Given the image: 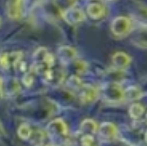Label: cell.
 Wrapping results in <instances>:
<instances>
[{
  "label": "cell",
  "mask_w": 147,
  "mask_h": 146,
  "mask_svg": "<svg viewBox=\"0 0 147 146\" xmlns=\"http://www.w3.org/2000/svg\"><path fill=\"white\" fill-rule=\"evenodd\" d=\"M101 94L102 97L110 103H116L125 98L124 90L118 82H107L101 87Z\"/></svg>",
  "instance_id": "6da1fadb"
},
{
  "label": "cell",
  "mask_w": 147,
  "mask_h": 146,
  "mask_svg": "<svg viewBox=\"0 0 147 146\" xmlns=\"http://www.w3.org/2000/svg\"><path fill=\"white\" fill-rule=\"evenodd\" d=\"M131 30V20L124 16H118L111 22V31L116 36L126 35Z\"/></svg>",
  "instance_id": "7a4b0ae2"
},
{
  "label": "cell",
  "mask_w": 147,
  "mask_h": 146,
  "mask_svg": "<svg viewBox=\"0 0 147 146\" xmlns=\"http://www.w3.org/2000/svg\"><path fill=\"white\" fill-rule=\"evenodd\" d=\"M79 91V98L80 101L83 104H91L95 102L98 98L99 92L98 89L90 84H83L80 87Z\"/></svg>",
  "instance_id": "3957f363"
},
{
  "label": "cell",
  "mask_w": 147,
  "mask_h": 146,
  "mask_svg": "<svg viewBox=\"0 0 147 146\" xmlns=\"http://www.w3.org/2000/svg\"><path fill=\"white\" fill-rule=\"evenodd\" d=\"M46 131L49 136H66L68 133V127L62 119H55L47 124Z\"/></svg>",
  "instance_id": "277c9868"
},
{
  "label": "cell",
  "mask_w": 147,
  "mask_h": 146,
  "mask_svg": "<svg viewBox=\"0 0 147 146\" xmlns=\"http://www.w3.org/2000/svg\"><path fill=\"white\" fill-rule=\"evenodd\" d=\"M62 17L66 21V23L74 25V24L80 23L85 19V13L78 8H69L62 13Z\"/></svg>",
  "instance_id": "5b68a950"
},
{
  "label": "cell",
  "mask_w": 147,
  "mask_h": 146,
  "mask_svg": "<svg viewBox=\"0 0 147 146\" xmlns=\"http://www.w3.org/2000/svg\"><path fill=\"white\" fill-rule=\"evenodd\" d=\"M98 133L102 140L112 141L117 137V127L112 122H103L98 128Z\"/></svg>",
  "instance_id": "8992f818"
},
{
  "label": "cell",
  "mask_w": 147,
  "mask_h": 146,
  "mask_svg": "<svg viewBox=\"0 0 147 146\" xmlns=\"http://www.w3.org/2000/svg\"><path fill=\"white\" fill-rule=\"evenodd\" d=\"M22 53L18 51H13L10 53H3L0 55V66L4 69L10 66H16L21 61Z\"/></svg>",
  "instance_id": "52a82bcc"
},
{
  "label": "cell",
  "mask_w": 147,
  "mask_h": 146,
  "mask_svg": "<svg viewBox=\"0 0 147 146\" xmlns=\"http://www.w3.org/2000/svg\"><path fill=\"white\" fill-rule=\"evenodd\" d=\"M24 8V0H7L6 10L11 19H18L22 16Z\"/></svg>",
  "instance_id": "ba28073f"
},
{
  "label": "cell",
  "mask_w": 147,
  "mask_h": 146,
  "mask_svg": "<svg viewBox=\"0 0 147 146\" xmlns=\"http://www.w3.org/2000/svg\"><path fill=\"white\" fill-rule=\"evenodd\" d=\"M131 63V58L129 55L124 52H117L112 56V64L114 67L119 70L127 68Z\"/></svg>",
  "instance_id": "9c48e42d"
},
{
  "label": "cell",
  "mask_w": 147,
  "mask_h": 146,
  "mask_svg": "<svg viewBox=\"0 0 147 146\" xmlns=\"http://www.w3.org/2000/svg\"><path fill=\"white\" fill-rule=\"evenodd\" d=\"M76 55H77L76 51L69 46H62L58 49V57L63 64H67L74 60Z\"/></svg>",
  "instance_id": "30bf717a"
},
{
  "label": "cell",
  "mask_w": 147,
  "mask_h": 146,
  "mask_svg": "<svg viewBox=\"0 0 147 146\" xmlns=\"http://www.w3.org/2000/svg\"><path fill=\"white\" fill-rule=\"evenodd\" d=\"M87 13L93 19H99L105 14V8L100 3H91L87 7Z\"/></svg>",
  "instance_id": "8fae6325"
},
{
  "label": "cell",
  "mask_w": 147,
  "mask_h": 146,
  "mask_svg": "<svg viewBox=\"0 0 147 146\" xmlns=\"http://www.w3.org/2000/svg\"><path fill=\"white\" fill-rule=\"evenodd\" d=\"M80 130L85 134L86 133L93 134V133L98 132V125L92 119H85L80 124Z\"/></svg>",
  "instance_id": "7c38bea8"
},
{
  "label": "cell",
  "mask_w": 147,
  "mask_h": 146,
  "mask_svg": "<svg viewBox=\"0 0 147 146\" xmlns=\"http://www.w3.org/2000/svg\"><path fill=\"white\" fill-rule=\"evenodd\" d=\"M124 96L129 100H137L143 96V93L138 86H129L124 90Z\"/></svg>",
  "instance_id": "4fadbf2b"
},
{
  "label": "cell",
  "mask_w": 147,
  "mask_h": 146,
  "mask_svg": "<svg viewBox=\"0 0 147 146\" xmlns=\"http://www.w3.org/2000/svg\"><path fill=\"white\" fill-rule=\"evenodd\" d=\"M17 134L18 136L20 137L23 140H28V139L31 138L33 134V131L31 129L30 125L27 124V123H22L17 129Z\"/></svg>",
  "instance_id": "5bb4252c"
},
{
  "label": "cell",
  "mask_w": 147,
  "mask_h": 146,
  "mask_svg": "<svg viewBox=\"0 0 147 146\" xmlns=\"http://www.w3.org/2000/svg\"><path fill=\"white\" fill-rule=\"evenodd\" d=\"M128 112H129V115H130V117H131L132 119H135V120H137V119L141 118V116L143 115L144 107L139 103H133L129 107Z\"/></svg>",
  "instance_id": "9a60e30c"
},
{
  "label": "cell",
  "mask_w": 147,
  "mask_h": 146,
  "mask_svg": "<svg viewBox=\"0 0 147 146\" xmlns=\"http://www.w3.org/2000/svg\"><path fill=\"white\" fill-rule=\"evenodd\" d=\"M133 42L134 44L141 47V48H147V29L138 32L134 36Z\"/></svg>",
  "instance_id": "2e32d148"
},
{
  "label": "cell",
  "mask_w": 147,
  "mask_h": 146,
  "mask_svg": "<svg viewBox=\"0 0 147 146\" xmlns=\"http://www.w3.org/2000/svg\"><path fill=\"white\" fill-rule=\"evenodd\" d=\"M35 73L36 72H35L34 68L31 66L30 70L27 71V72H25V74L23 75V77H22V82H23V84L26 86V87H30V86L33 84Z\"/></svg>",
  "instance_id": "e0dca14e"
},
{
  "label": "cell",
  "mask_w": 147,
  "mask_h": 146,
  "mask_svg": "<svg viewBox=\"0 0 147 146\" xmlns=\"http://www.w3.org/2000/svg\"><path fill=\"white\" fill-rule=\"evenodd\" d=\"M67 84L71 89H76V90H79L80 87L83 85V83L81 82L80 78L76 75H72L71 77L69 78V80H68Z\"/></svg>",
  "instance_id": "ac0fdd59"
},
{
  "label": "cell",
  "mask_w": 147,
  "mask_h": 146,
  "mask_svg": "<svg viewBox=\"0 0 147 146\" xmlns=\"http://www.w3.org/2000/svg\"><path fill=\"white\" fill-rule=\"evenodd\" d=\"M80 144L81 146H94V137L89 133L82 135L80 138Z\"/></svg>",
  "instance_id": "d6986e66"
},
{
  "label": "cell",
  "mask_w": 147,
  "mask_h": 146,
  "mask_svg": "<svg viewBox=\"0 0 147 146\" xmlns=\"http://www.w3.org/2000/svg\"><path fill=\"white\" fill-rule=\"evenodd\" d=\"M74 69L77 73L79 74H82L86 71L87 69V64H86L84 61H81V60H77L74 62Z\"/></svg>",
  "instance_id": "ffe728a7"
},
{
  "label": "cell",
  "mask_w": 147,
  "mask_h": 146,
  "mask_svg": "<svg viewBox=\"0 0 147 146\" xmlns=\"http://www.w3.org/2000/svg\"><path fill=\"white\" fill-rule=\"evenodd\" d=\"M138 9V16H141L142 19L147 21V7L145 6H139Z\"/></svg>",
  "instance_id": "44dd1931"
},
{
  "label": "cell",
  "mask_w": 147,
  "mask_h": 146,
  "mask_svg": "<svg viewBox=\"0 0 147 146\" xmlns=\"http://www.w3.org/2000/svg\"><path fill=\"white\" fill-rule=\"evenodd\" d=\"M140 89H141L143 95H147V80H145V81L142 83V85L140 86Z\"/></svg>",
  "instance_id": "7402d4cb"
},
{
  "label": "cell",
  "mask_w": 147,
  "mask_h": 146,
  "mask_svg": "<svg viewBox=\"0 0 147 146\" xmlns=\"http://www.w3.org/2000/svg\"><path fill=\"white\" fill-rule=\"evenodd\" d=\"M5 129H4L3 125H2L1 121H0V136H2V135H5Z\"/></svg>",
  "instance_id": "603a6c76"
},
{
  "label": "cell",
  "mask_w": 147,
  "mask_h": 146,
  "mask_svg": "<svg viewBox=\"0 0 147 146\" xmlns=\"http://www.w3.org/2000/svg\"><path fill=\"white\" fill-rule=\"evenodd\" d=\"M45 146H59L58 144H55V143H48V144H46Z\"/></svg>",
  "instance_id": "cb8c5ba5"
},
{
  "label": "cell",
  "mask_w": 147,
  "mask_h": 146,
  "mask_svg": "<svg viewBox=\"0 0 147 146\" xmlns=\"http://www.w3.org/2000/svg\"><path fill=\"white\" fill-rule=\"evenodd\" d=\"M144 140H145L146 144H147V131L145 132V134H144Z\"/></svg>",
  "instance_id": "d4e9b609"
},
{
  "label": "cell",
  "mask_w": 147,
  "mask_h": 146,
  "mask_svg": "<svg viewBox=\"0 0 147 146\" xmlns=\"http://www.w3.org/2000/svg\"><path fill=\"white\" fill-rule=\"evenodd\" d=\"M36 146H42V145H41V144H38V145H36Z\"/></svg>",
  "instance_id": "484cf974"
},
{
  "label": "cell",
  "mask_w": 147,
  "mask_h": 146,
  "mask_svg": "<svg viewBox=\"0 0 147 146\" xmlns=\"http://www.w3.org/2000/svg\"><path fill=\"white\" fill-rule=\"evenodd\" d=\"M68 1H73V0H68Z\"/></svg>",
  "instance_id": "4316f807"
},
{
  "label": "cell",
  "mask_w": 147,
  "mask_h": 146,
  "mask_svg": "<svg viewBox=\"0 0 147 146\" xmlns=\"http://www.w3.org/2000/svg\"><path fill=\"white\" fill-rule=\"evenodd\" d=\"M146 119H147V113H146Z\"/></svg>",
  "instance_id": "83f0119b"
},
{
  "label": "cell",
  "mask_w": 147,
  "mask_h": 146,
  "mask_svg": "<svg viewBox=\"0 0 147 146\" xmlns=\"http://www.w3.org/2000/svg\"><path fill=\"white\" fill-rule=\"evenodd\" d=\"M108 1H112V0H108Z\"/></svg>",
  "instance_id": "f1b7e54d"
},
{
  "label": "cell",
  "mask_w": 147,
  "mask_h": 146,
  "mask_svg": "<svg viewBox=\"0 0 147 146\" xmlns=\"http://www.w3.org/2000/svg\"><path fill=\"white\" fill-rule=\"evenodd\" d=\"M88 1H91V0H88Z\"/></svg>",
  "instance_id": "f546056e"
}]
</instances>
